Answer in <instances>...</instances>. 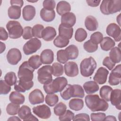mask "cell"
<instances>
[{"instance_id":"37","label":"cell","mask_w":121,"mask_h":121,"mask_svg":"<svg viewBox=\"0 0 121 121\" xmlns=\"http://www.w3.org/2000/svg\"><path fill=\"white\" fill-rule=\"evenodd\" d=\"M45 101L49 106L52 107L55 105L59 101V97L54 94H47L45 98Z\"/></svg>"},{"instance_id":"14","label":"cell","mask_w":121,"mask_h":121,"mask_svg":"<svg viewBox=\"0 0 121 121\" xmlns=\"http://www.w3.org/2000/svg\"><path fill=\"white\" fill-rule=\"evenodd\" d=\"M109 71L104 67H100L96 71L93 77L94 80L100 85L104 84L106 83Z\"/></svg>"},{"instance_id":"41","label":"cell","mask_w":121,"mask_h":121,"mask_svg":"<svg viewBox=\"0 0 121 121\" xmlns=\"http://www.w3.org/2000/svg\"><path fill=\"white\" fill-rule=\"evenodd\" d=\"M17 78L14 72H8L4 77V80L10 86L15 85L17 82Z\"/></svg>"},{"instance_id":"28","label":"cell","mask_w":121,"mask_h":121,"mask_svg":"<svg viewBox=\"0 0 121 121\" xmlns=\"http://www.w3.org/2000/svg\"><path fill=\"white\" fill-rule=\"evenodd\" d=\"M9 100L12 103L18 104H22L25 102V97L24 95L16 91H13L10 94Z\"/></svg>"},{"instance_id":"59","label":"cell","mask_w":121,"mask_h":121,"mask_svg":"<svg viewBox=\"0 0 121 121\" xmlns=\"http://www.w3.org/2000/svg\"><path fill=\"white\" fill-rule=\"evenodd\" d=\"M23 121H38V119L34 115L32 114H30L28 116H27L26 118H25Z\"/></svg>"},{"instance_id":"10","label":"cell","mask_w":121,"mask_h":121,"mask_svg":"<svg viewBox=\"0 0 121 121\" xmlns=\"http://www.w3.org/2000/svg\"><path fill=\"white\" fill-rule=\"evenodd\" d=\"M107 34L112 37L116 42H120L121 40V29L120 26L115 23H111L106 27Z\"/></svg>"},{"instance_id":"31","label":"cell","mask_w":121,"mask_h":121,"mask_svg":"<svg viewBox=\"0 0 121 121\" xmlns=\"http://www.w3.org/2000/svg\"><path fill=\"white\" fill-rule=\"evenodd\" d=\"M21 8L17 6H11L8 10L9 17L13 19H17L21 16Z\"/></svg>"},{"instance_id":"54","label":"cell","mask_w":121,"mask_h":121,"mask_svg":"<svg viewBox=\"0 0 121 121\" xmlns=\"http://www.w3.org/2000/svg\"><path fill=\"white\" fill-rule=\"evenodd\" d=\"M103 65L107 67L109 70H112L115 66V63H114L109 57H106L104 58L103 61Z\"/></svg>"},{"instance_id":"21","label":"cell","mask_w":121,"mask_h":121,"mask_svg":"<svg viewBox=\"0 0 121 121\" xmlns=\"http://www.w3.org/2000/svg\"><path fill=\"white\" fill-rule=\"evenodd\" d=\"M56 35L55 29L52 26H47L43 29L42 33V38L46 41H52Z\"/></svg>"},{"instance_id":"30","label":"cell","mask_w":121,"mask_h":121,"mask_svg":"<svg viewBox=\"0 0 121 121\" xmlns=\"http://www.w3.org/2000/svg\"><path fill=\"white\" fill-rule=\"evenodd\" d=\"M109 57L115 63H119L121 60V52L120 48L114 47L109 52Z\"/></svg>"},{"instance_id":"22","label":"cell","mask_w":121,"mask_h":121,"mask_svg":"<svg viewBox=\"0 0 121 121\" xmlns=\"http://www.w3.org/2000/svg\"><path fill=\"white\" fill-rule=\"evenodd\" d=\"M85 26L88 30L94 31L97 30L98 27V23L94 17L88 16L85 19Z\"/></svg>"},{"instance_id":"63","label":"cell","mask_w":121,"mask_h":121,"mask_svg":"<svg viewBox=\"0 0 121 121\" xmlns=\"http://www.w3.org/2000/svg\"><path fill=\"white\" fill-rule=\"evenodd\" d=\"M121 14H120L119 15H118V17H117V19H116V21H117V22H118V23L119 24V26H121Z\"/></svg>"},{"instance_id":"19","label":"cell","mask_w":121,"mask_h":121,"mask_svg":"<svg viewBox=\"0 0 121 121\" xmlns=\"http://www.w3.org/2000/svg\"><path fill=\"white\" fill-rule=\"evenodd\" d=\"M36 11L35 8L30 5L25 6L22 10V16L24 19L26 21L32 20L35 17Z\"/></svg>"},{"instance_id":"26","label":"cell","mask_w":121,"mask_h":121,"mask_svg":"<svg viewBox=\"0 0 121 121\" xmlns=\"http://www.w3.org/2000/svg\"><path fill=\"white\" fill-rule=\"evenodd\" d=\"M115 43L114 41L108 36L103 37L100 43V47L102 50L104 51H108L114 47Z\"/></svg>"},{"instance_id":"55","label":"cell","mask_w":121,"mask_h":121,"mask_svg":"<svg viewBox=\"0 0 121 121\" xmlns=\"http://www.w3.org/2000/svg\"><path fill=\"white\" fill-rule=\"evenodd\" d=\"M73 121H90V117L88 114L86 113H80L74 116Z\"/></svg>"},{"instance_id":"39","label":"cell","mask_w":121,"mask_h":121,"mask_svg":"<svg viewBox=\"0 0 121 121\" xmlns=\"http://www.w3.org/2000/svg\"><path fill=\"white\" fill-rule=\"evenodd\" d=\"M19 105L12 102L9 104L6 107L7 113L10 115H14L18 114V111L20 108Z\"/></svg>"},{"instance_id":"53","label":"cell","mask_w":121,"mask_h":121,"mask_svg":"<svg viewBox=\"0 0 121 121\" xmlns=\"http://www.w3.org/2000/svg\"><path fill=\"white\" fill-rule=\"evenodd\" d=\"M106 115L103 112H93L90 115L91 120L92 121H104Z\"/></svg>"},{"instance_id":"46","label":"cell","mask_w":121,"mask_h":121,"mask_svg":"<svg viewBox=\"0 0 121 121\" xmlns=\"http://www.w3.org/2000/svg\"><path fill=\"white\" fill-rule=\"evenodd\" d=\"M71 86L72 85L70 84H67L63 90L60 92V95L63 100H68L71 97Z\"/></svg>"},{"instance_id":"6","label":"cell","mask_w":121,"mask_h":121,"mask_svg":"<svg viewBox=\"0 0 121 121\" xmlns=\"http://www.w3.org/2000/svg\"><path fill=\"white\" fill-rule=\"evenodd\" d=\"M35 69L29 65L28 61L23 62L19 66L17 72V76L19 79L29 82L32 81L34 78Z\"/></svg>"},{"instance_id":"13","label":"cell","mask_w":121,"mask_h":121,"mask_svg":"<svg viewBox=\"0 0 121 121\" xmlns=\"http://www.w3.org/2000/svg\"><path fill=\"white\" fill-rule=\"evenodd\" d=\"M28 99L31 104L35 105L43 103L44 97L42 92L40 89H35L30 93Z\"/></svg>"},{"instance_id":"48","label":"cell","mask_w":121,"mask_h":121,"mask_svg":"<svg viewBox=\"0 0 121 121\" xmlns=\"http://www.w3.org/2000/svg\"><path fill=\"white\" fill-rule=\"evenodd\" d=\"M103 39V35L100 32H95L90 36V41L98 45Z\"/></svg>"},{"instance_id":"15","label":"cell","mask_w":121,"mask_h":121,"mask_svg":"<svg viewBox=\"0 0 121 121\" xmlns=\"http://www.w3.org/2000/svg\"><path fill=\"white\" fill-rule=\"evenodd\" d=\"M64 72L69 77H75L78 74V68L77 64L74 61H69L64 64Z\"/></svg>"},{"instance_id":"20","label":"cell","mask_w":121,"mask_h":121,"mask_svg":"<svg viewBox=\"0 0 121 121\" xmlns=\"http://www.w3.org/2000/svg\"><path fill=\"white\" fill-rule=\"evenodd\" d=\"M40 59L43 64H51L54 60V53L51 49H45L41 53Z\"/></svg>"},{"instance_id":"57","label":"cell","mask_w":121,"mask_h":121,"mask_svg":"<svg viewBox=\"0 0 121 121\" xmlns=\"http://www.w3.org/2000/svg\"><path fill=\"white\" fill-rule=\"evenodd\" d=\"M11 6H17L22 8L24 4V1L22 0H11L10 1Z\"/></svg>"},{"instance_id":"17","label":"cell","mask_w":121,"mask_h":121,"mask_svg":"<svg viewBox=\"0 0 121 121\" xmlns=\"http://www.w3.org/2000/svg\"><path fill=\"white\" fill-rule=\"evenodd\" d=\"M34 86L33 81H30L29 82L24 81L19 79L17 81L14 85V89L18 92L24 93L26 91L29 90L32 88Z\"/></svg>"},{"instance_id":"18","label":"cell","mask_w":121,"mask_h":121,"mask_svg":"<svg viewBox=\"0 0 121 121\" xmlns=\"http://www.w3.org/2000/svg\"><path fill=\"white\" fill-rule=\"evenodd\" d=\"M121 90L120 89H115L112 90L110 96V102L112 104L115 106L116 109L121 110Z\"/></svg>"},{"instance_id":"2","label":"cell","mask_w":121,"mask_h":121,"mask_svg":"<svg viewBox=\"0 0 121 121\" xmlns=\"http://www.w3.org/2000/svg\"><path fill=\"white\" fill-rule=\"evenodd\" d=\"M68 84V81L64 77H57L50 83L43 85V88L47 94H54L61 92Z\"/></svg>"},{"instance_id":"27","label":"cell","mask_w":121,"mask_h":121,"mask_svg":"<svg viewBox=\"0 0 121 121\" xmlns=\"http://www.w3.org/2000/svg\"><path fill=\"white\" fill-rule=\"evenodd\" d=\"M59 35L65 38L70 39L72 38L73 34V28L68 27L62 25L61 24L59 26Z\"/></svg>"},{"instance_id":"61","label":"cell","mask_w":121,"mask_h":121,"mask_svg":"<svg viewBox=\"0 0 121 121\" xmlns=\"http://www.w3.org/2000/svg\"><path fill=\"white\" fill-rule=\"evenodd\" d=\"M8 121H21V119L17 117V116H12L9 117L8 119Z\"/></svg>"},{"instance_id":"58","label":"cell","mask_w":121,"mask_h":121,"mask_svg":"<svg viewBox=\"0 0 121 121\" xmlns=\"http://www.w3.org/2000/svg\"><path fill=\"white\" fill-rule=\"evenodd\" d=\"M87 4L91 7H96L98 6L100 3L101 2V0H86Z\"/></svg>"},{"instance_id":"5","label":"cell","mask_w":121,"mask_h":121,"mask_svg":"<svg viewBox=\"0 0 121 121\" xmlns=\"http://www.w3.org/2000/svg\"><path fill=\"white\" fill-rule=\"evenodd\" d=\"M53 71V68L50 65H44L39 69L37 71V79L39 82L44 85L52 81Z\"/></svg>"},{"instance_id":"33","label":"cell","mask_w":121,"mask_h":121,"mask_svg":"<svg viewBox=\"0 0 121 121\" xmlns=\"http://www.w3.org/2000/svg\"><path fill=\"white\" fill-rule=\"evenodd\" d=\"M65 51L67 54L69 60H75L77 59L78 56V47L74 44H71L68 46L65 49Z\"/></svg>"},{"instance_id":"40","label":"cell","mask_w":121,"mask_h":121,"mask_svg":"<svg viewBox=\"0 0 121 121\" xmlns=\"http://www.w3.org/2000/svg\"><path fill=\"white\" fill-rule=\"evenodd\" d=\"M66 110V105L62 102H60L56 104L53 108L54 114L58 116H60L64 114Z\"/></svg>"},{"instance_id":"25","label":"cell","mask_w":121,"mask_h":121,"mask_svg":"<svg viewBox=\"0 0 121 121\" xmlns=\"http://www.w3.org/2000/svg\"><path fill=\"white\" fill-rule=\"evenodd\" d=\"M83 88L86 94H92L98 91L99 86L95 81H89L84 84Z\"/></svg>"},{"instance_id":"62","label":"cell","mask_w":121,"mask_h":121,"mask_svg":"<svg viewBox=\"0 0 121 121\" xmlns=\"http://www.w3.org/2000/svg\"><path fill=\"white\" fill-rule=\"evenodd\" d=\"M0 53H2L6 49V46H5V44L2 42H0Z\"/></svg>"},{"instance_id":"60","label":"cell","mask_w":121,"mask_h":121,"mask_svg":"<svg viewBox=\"0 0 121 121\" xmlns=\"http://www.w3.org/2000/svg\"><path fill=\"white\" fill-rule=\"evenodd\" d=\"M117 119H116L115 117L112 115H108L105 117L104 121H116Z\"/></svg>"},{"instance_id":"56","label":"cell","mask_w":121,"mask_h":121,"mask_svg":"<svg viewBox=\"0 0 121 121\" xmlns=\"http://www.w3.org/2000/svg\"><path fill=\"white\" fill-rule=\"evenodd\" d=\"M8 34L4 28L2 27H0V40L1 41L7 40L8 38Z\"/></svg>"},{"instance_id":"8","label":"cell","mask_w":121,"mask_h":121,"mask_svg":"<svg viewBox=\"0 0 121 121\" xmlns=\"http://www.w3.org/2000/svg\"><path fill=\"white\" fill-rule=\"evenodd\" d=\"M41 41L37 38H32L26 42L23 46L24 53L26 55H30L36 52L41 47Z\"/></svg>"},{"instance_id":"51","label":"cell","mask_w":121,"mask_h":121,"mask_svg":"<svg viewBox=\"0 0 121 121\" xmlns=\"http://www.w3.org/2000/svg\"><path fill=\"white\" fill-rule=\"evenodd\" d=\"M43 8L49 10H53L55 8L56 3L53 0H45L43 1Z\"/></svg>"},{"instance_id":"47","label":"cell","mask_w":121,"mask_h":121,"mask_svg":"<svg viewBox=\"0 0 121 121\" xmlns=\"http://www.w3.org/2000/svg\"><path fill=\"white\" fill-rule=\"evenodd\" d=\"M44 29V26L41 24H36L32 28L33 36L35 38H42V33Z\"/></svg>"},{"instance_id":"36","label":"cell","mask_w":121,"mask_h":121,"mask_svg":"<svg viewBox=\"0 0 121 121\" xmlns=\"http://www.w3.org/2000/svg\"><path fill=\"white\" fill-rule=\"evenodd\" d=\"M69 43V39L58 35L54 40V45L58 48H63L67 46Z\"/></svg>"},{"instance_id":"42","label":"cell","mask_w":121,"mask_h":121,"mask_svg":"<svg viewBox=\"0 0 121 121\" xmlns=\"http://www.w3.org/2000/svg\"><path fill=\"white\" fill-rule=\"evenodd\" d=\"M52 67L53 69L52 75L54 77H59L62 75L64 72V68L62 64L58 62H54L52 64Z\"/></svg>"},{"instance_id":"32","label":"cell","mask_w":121,"mask_h":121,"mask_svg":"<svg viewBox=\"0 0 121 121\" xmlns=\"http://www.w3.org/2000/svg\"><path fill=\"white\" fill-rule=\"evenodd\" d=\"M71 97L83 98L85 96V92L83 87L79 85H73L71 86Z\"/></svg>"},{"instance_id":"7","label":"cell","mask_w":121,"mask_h":121,"mask_svg":"<svg viewBox=\"0 0 121 121\" xmlns=\"http://www.w3.org/2000/svg\"><path fill=\"white\" fill-rule=\"evenodd\" d=\"M6 28L8 31L9 37L11 39H18L23 35L24 29L18 21H9L6 24Z\"/></svg>"},{"instance_id":"52","label":"cell","mask_w":121,"mask_h":121,"mask_svg":"<svg viewBox=\"0 0 121 121\" xmlns=\"http://www.w3.org/2000/svg\"><path fill=\"white\" fill-rule=\"evenodd\" d=\"M22 36L25 40L32 39L33 37L32 33V28L29 26L25 27L24 28V31Z\"/></svg>"},{"instance_id":"1","label":"cell","mask_w":121,"mask_h":121,"mask_svg":"<svg viewBox=\"0 0 121 121\" xmlns=\"http://www.w3.org/2000/svg\"><path fill=\"white\" fill-rule=\"evenodd\" d=\"M86 106L92 112L105 111L109 107L108 103L101 99L98 95H88L85 98Z\"/></svg>"},{"instance_id":"45","label":"cell","mask_w":121,"mask_h":121,"mask_svg":"<svg viewBox=\"0 0 121 121\" xmlns=\"http://www.w3.org/2000/svg\"><path fill=\"white\" fill-rule=\"evenodd\" d=\"M83 47L85 50L89 53L95 52L98 49V45L90 41V40H88L85 42Z\"/></svg>"},{"instance_id":"16","label":"cell","mask_w":121,"mask_h":121,"mask_svg":"<svg viewBox=\"0 0 121 121\" xmlns=\"http://www.w3.org/2000/svg\"><path fill=\"white\" fill-rule=\"evenodd\" d=\"M76 22L75 15L72 12H68L61 16V24L65 26L72 27Z\"/></svg>"},{"instance_id":"23","label":"cell","mask_w":121,"mask_h":121,"mask_svg":"<svg viewBox=\"0 0 121 121\" xmlns=\"http://www.w3.org/2000/svg\"><path fill=\"white\" fill-rule=\"evenodd\" d=\"M70 10V5L68 2L66 1H60L57 4L56 11L57 13L60 16H62L65 13L69 12Z\"/></svg>"},{"instance_id":"49","label":"cell","mask_w":121,"mask_h":121,"mask_svg":"<svg viewBox=\"0 0 121 121\" xmlns=\"http://www.w3.org/2000/svg\"><path fill=\"white\" fill-rule=\"evenodd\" d=\"M11 90L10 86L7 84L5 80H0V94L1 95H7Z\"/></svg>"},{"instance_id":"3","label":"cell","mask_w":121,"mask_h":121,"mask_svg":"<svg viewBox=\"0 0 121 121\" xmlns=\"http://www.w3.org/2000/svg\"><path fill=\"white\" fill-rule=\"evenodd\" d=\"M100 9L103 14L106 15L120 12L121 10V0H103L100 7Z\"/></svg>"},{"instance_id":"29","label":"cell","mask_w":121,"mask_h":121,"mask_svg":"<svg viewBox=\"0 0 121 121\" xmlns=\"http://www.w3.org/2000/svg\"><path fill=\"white\" fill-rule=\"evenodd\" d=\"M84 101L82 99L73 98L71 99L69 103V107L72 110L78 111L84 107Z\"/></svg>"},{"instance_id":"12","label":"cell","mask_w":121,"mask_h":121,"mask_svg":"<svg viewBox=\"0 0 121 121\" xmlns=\"http://www.w3.org/2000/svg\"><path fill=\"white\" fill-rule=\"evenodd\" d=\"M121 79V64L116 66L112 69L109 77L108 83L111 86H116L120 83Z\"/></svg>"},{"instance_id":"43","label":"cell","mask_w":121,"mask_h":121,"mask_svg":"<svg viewBox=\"0 0 121 121\" xmlns=\"http://www.w3.org/2000/svg\"><path fill=\"white\" fill-rule=\"evenodd\" d=\"M31 113V111L30 107L27 105H24L20 108L18 112V115L21 119L23 120Z\"/></svg>"},{"instance_id":"24","label":"cell","mask_w":121,"mask_h":121,"mask_svg":"<svg viewBox=\"0 0 121 121\" xmlns=\"http://www.w3.org/2000/svg\"><path fill=\"white\" fill-rule=\"evenodd\" d=\"M40 17L45 22H49L53 21L55 17V12L54 10H49L43 8L40 10Z\"/></svg>"},{"instance_id":"38","label":"cell","mask_w":121,"mask_h":121,"mask_svg":"<svg viewBox=\"0 0 121 121\" xmlns=\"http://www.w3.org/2000/svg\"><path fill=\"white\" fill-rule=\"evenodd\" d=\"M87 36V34L86 31L82 28H79L77 29L75 34V39L78 42L84 41Z\"/></svg>"},{"instance_id":"34","label":"cell","mask_w":121,"mask_h":121,"mask_svg":"<svg viewBox=\"0 0 121 121\" xmlns=\"http://www.w3.org/2000/svg\"><path fill=\"white\" fill-rule=\"evenodd\" d=\"M112 90V88L111 86L107 85L103 86L100 89L99 94L100 97L106 102L110 101L111 94Z\"/></svg>"},{"instance_id":"50","label":"cell","mask_w":121,"mask_h":121,"mask_svg":"<svg viewBox=\"0 0 121 121\" xmlns=\"http://www.w3.org/2000/svg\"><path fill=\"white\" fill-rule=\"evenodd\" d=\"M74 113L72 111L67 110L62 115L59 116L60 121H72L74 117Z\"/></svg>"},{"instance_id":"44","label":"cell","mask_w":121,"mask_h":121,"mask_svg":"<svg viewBox=\"0 0 121 121\" xmlns=\"http://www.w3.org/2000/svg\"><path fill=\"white\" fill-rule=\"evenodd\" d=\"M57 60L60 63H66L69 60L65 50H60L57 52Z\"/></svg>"},{"instance_id":"4","label":"cell","mask_w":121,"mask_h":121,"mask_svg":"<svg viewBox=\"0 0 121 121\" xmlns=\"http://www.w3.org/2000/svg\"><path fill=\"white\" fill-rule=\"evenodd\" d=\"M96 66V62L92 57L84 59L80 64L81 74L84 77L91 76L95 69Z\"/></svg>"},{"instance_id":"11","label":"cell","mask_w":121,"mask_h":121,"mask_svg":"<svg viewBox=\"0 0 121 121\" xmlns=\"http://www.w3.org/2000/svg\"><path fill=\"white\" fill-rule=\"evenodd\" d=\"M6 58L8 62L12 65H17L21 60L22 54L20 51L17 48L10 49L8 52Z\"/></svg>"},{"instance_id":"9","label":"cell","mask_w":121,"mask_h":121,"mask_svg":"<svg viewBox=\"0 0 121 121\" xmlns=\"http://www.w3.org/2000/svg\"><path fill=\"white\" fill-rule=\"evenodd\" d=\"M32 110L35 114L42 119L49 118L52 113L50 107L45 104L39 105L34 107Z\"/></svg>"},{"instance_id":"35","label":"cell","mask_w":121,"mask_h":121,"mask_svg":"<svg viewBox=\"0 0 121 121\" xmlns=\"http://www.w3.org/2000/svg\"><path fill=\"white\" fill-rule=\"evenodd\" d=\"M28 62L29 65L34 69H36L39 68L43 64L40 59V56L38 55H34L30 57Z\"/></svg>"}]
</instances>
